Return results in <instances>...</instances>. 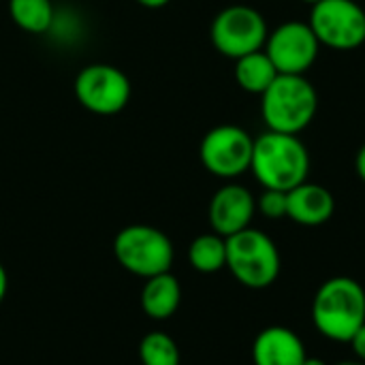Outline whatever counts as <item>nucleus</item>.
I'll return each mask as SVG.
<instances>
[{
  "mask_svg": "<svg viewBox=\"0 0 365 365\" xmlns=\"http://www.w3.org/2000/svg\"><path fill=\"white\" fill-rule=\"evenodd\" d=\"M250 171L263 188L289 192L310 173V152L299 135L265 130L255 139Z\"/></svg>",
  "mask_w": 365,
  "mask_h": 365,
  "instance_id": "obj_1",
  "label": "nucleus"
},
{
  "mask_svg": "<svg viewBox=\"0 0 365 365\" xmlns=\"http://www.w3.org/2000/svg\"><path fill=\"white\" fill-rule=\"evenodd\" d=\"M312 323L331 342L349 344L365 323V289L349 276L325 280L312 302Z\"/></svg>",
  "mask_w": 365,
  "mask_h": 365,
  "instance_id": "obj_2",
  "label": "nucleus"
},
{
  "mask_svg": "<svg viewBox=\"0 0 365 365\" xmlns=\"http://www.w3.org/2000/svg\"><path fill=\"white\" fill-rule=\"evenodd\" d=\"M319 113V92L306 75H278L261 94V118L267 130L302 135Z\"/></svg>",
  "mask_w": 365,
  "mask_h": 365,
  "instance_id": "obj_3",
  "label": "nucleus"
},
{
  "mask_svg": "<svg viewBox=\"0 0 365 365\" xmlns=\"http://www.w3.org/2000/svg\"><path fill=\"white\" fill-rule=\"evenodd\" d=\"M280 252L274 240L259 229H244L227 237V269L246 289H267L280 276Z\"/></svg>",
  "mask_w": 365,
  "mask_h": 365,
  "instance_id": "obj_4",
  "label": "nucleus"
},
{
  "mask_svg": "<svg viewBox=\"0 0 365 365\" xmlns=\"http://www.w3.org/2000/svg\"><path fill=\"white\" fill-rule=\"evenodd\" d=\"M113 257L122 269L148 280L171 272L175 248L165 231L150 225H128L113 237Z\"/></svg>",
  "mask_w": 365,
  "mask_h": 365,
  "instance_id": "obj_5",
  "label": "nucleus"
},
{
  "mask_svg": "<svg viewBox=\"0 0 365 365\" xmlns=\"http://www.w3.org/2000/svg\"><path fill=\"white\" fill-rule=\"evenodd\" d=\"M267 36H269L267 19L263 17L261 11L248 4H231L222 9L214 17L210 28L212 45L216 47L218 53L231 60L263 49Z\"/></svg>",
  "mask_w": 365,
  "mask_h": 365,
  "instance_id": "obj_6",
  "label": "nucleus"
},
{
  "mask_svg": "<svg viewBox=\"0 0 365 365\" xmlns=\"http://www.w3.org/2000/svg\"><path fill=\"white\" fill-rule=\"evenodd\" d=\"M321 47L353 51L365 43V9L357 0H321L308 19Z\"/></svg>",
  "mask_w": 365,
  "mask_h": 365,
  "instance_id": "obj_7",
  "label": "nucleus"
},
{
  "mask_svg": "<svg viewBox=\"0 0 365 365\" xmlns=\"http://www.w3.org/2000/svg\"><path fill=\"white\" fill-rule=\"evenodd\" d=\"M255 137L235 124H220L205 133L199 158L205 171L220 180H235L250 171Z\"/></svg>",
  "mask_w": 365,
  "mask_h": 365,
  "instance_id": "obj_8",
  "label": "nucleus"
},
{
  "mask_svg": "<svg viewBox=\"0 0 365 365\" xmlns=\"http://www.w3.org/2000/svg\"><path fill=\"white\" fill-rule=\"evenodd\" d=\"M130 81L113 64L94 62L83 66L75 77L77 103L96 115H115L130 101Z\"/></svg>",
  "mask_w": 365,
  "mask_h": 365,
  "instance_id": "obj_9",
  "label": "nucleus"
},
{
  "mask_svg": "<svg viewBox=\"0 0 365 365\" xmlns=\"http://www.w3.org/2000/svg\"><path fill=\"white\" fill-rule=\"evenodd\" d=\"M265 53L280 75H306L321 53V43L308 21H284L265 41Z\"/></svg>",
  "mask_w": 365,
  "mask_h": 365,
  "instance_id": "obj_10",
  "label": "nucleus"
},
{
  "mask_svg": "<svg viewBox=\"0 0 365 365\" xmlns=\"http://www.w3.org/2000/svg\"><path fill=\"white\" fill-rule=\"evenodd\" d=\"M257 214L255 195L242 184H225L218 188L210 201L207 218L214 233L222 237H231L250 227Z\"/></svg>",
  "mask_w": 365,
  "mask_h": 365,
  "instance_id": "obj_11",
  "label": "nucleus"
},
{
  "mask_svg": "<svg viewBox=\"0 0 365 365\" xmlns=\"http://www.w3.org/2000/svg\"><path fill=\"white\" fill-rule=\"evenodd\" d=\"M306 357L304 340L289 327H265L252 342L255 365H302Z\"/></svg>",
  "mask_w": 365,
  "mask_h": 365,
  "instance_id": "obj_12",
  "label": "nucleus"
},
{
  "mask_svg": "<svg viewBox=\"0 0 365 365\" xmlns=\"http://www.w3.org/2000/svg\"><path fill=\"white\" fill-rule=\"evenodd\" d=\"M336 212L334 195L312 182H304L287 192V218L302 227H321Z\"/></svg>",
  "mask_w": 365,
  "mask_h": 365,
  "instance_id": "obj_13",
  "label": "nucleus"
},
{
  "mask_svg": "<svg viewBox=\"0 0 365 365\" xmlns=\"http://www.w3.org/2000/svg\"><path fill=\"white\" fill-rule=\"evenodd\" d=\"M139 302H141V310L148 319H152V321L171 319L182 304L180 280L171 272L148 278L141 289Z\"/></svg>",
  "mask_w": 365,
  "mask_h": 365,
  "instance_id": "obj_14",
  "label": "nucleus"
},
{
  "mask_svg": "<svg viewBox=\"0 0 365 365\" xmlns=\"http://www.w3.org/2000/svg\"><path fill=\"white\" fill-rule=\"evenodd\" d=\"M233 75H235L237 86L244 92L261 96L274 83V79L280 73L276 71V66L269 60V56L265 53V49H259V51H252L248 56L237 58L235 60Z\"/></svg>",
  "mask_w": 365,
  "mask_h": 365,
  "instance_id": "obj_15",
  "label": "nucleus"
},
{
  "mask_svg": "<svg viewBox=\"0 0 365 365\" xmlns=\"http://www.w3.org/2000/svg\"><path fill=\"white\" fill-rule=\"evenodd\" d=\"M9 15L17 28L30 34H45L56 21L51 0H9Z\"/></svg>",
  "mask_w": 365,
  "mask_h": 365,
  "instance_id": "obj_16",
  "label": "nucleus"
},
{
  "mask_svg": "<svg viewBox=\"0 0 365 365\" xmlns=\"http://www.w3.org/2000/svg\"><path fill=\"white\" fill-rule=\"evenodd\" d=\"M188 261L199 274H216L227 267V237L218 233H203L188 246Z\"/></svg>",
  "mask_w": 365,
  "mask_h": 365,
  "instance_id": "obj_17",
  "label": "nucleus"
},
{
  "mask_svg": "<svg viewBox=\"0 0 365 365\" xmlns=\"http://www.w3.org/2000/svg\"><path fill=\"white\" fill-rule=\"evenodd\" d=\"M139 361L141 365H180L182 355L178 342L165 331H150L139 342Z\"/></svg>",
  "mask_w": 365,
  "mask_h": 365,
  "instance_id": "obj_18",
  "label": "nucleus"
},
{
  "mask_svg": "<svg viewBox=\"0 0 365 365\" xmlns=\"http://www.w3.org/2000/svg\"><path fill=\"white\" fill-rule=\"evenodd\" d=\"M257 212L263 214L269 220L287 218V192L265 188L261 192V197L257 199Z\"/></svg>",
  "mask_w": 365,
  "mask_h": 365,
  "instance_id": "obj_19",
  "label": "nucleus"
},
{
  "mask_svg": "<svg viewBox=\"0 0 365 365\" xmlns=\"http://www.w3.org/2000/svg\"><path fill=\"white\" fill-rule=\"evenodd\" d=\"M349 344H351V349L355 351L357 359L365 364V323L359 327V329H357V334L351 338V342H349Z\"/></svg>",
  "mask_w": 365,
  "mask_h": 365,
  "instance_id": "obj_20",
  "label": "nucleus"
},
{
  "mask_svg": "<svg viewBox=\"0 0 365 365\" xmlns=\"http://www.w3.org/2000/svg\"><path fill=\"white\" fill-rule=\"evenodd\" d=\"M355 171H357L359 180L365 184V143L359 148V152L355 156Z\"/></svg>",
  "mask_w": 365,
  "mask_h": 365,
  "instance_id": "obj_21",
  "label": "nucleus"
},
{
  "mask_svg": "<svg viewBox=\"0 0 365 365\" xmlns=\"http://www.w3.org/2000/svg\"><path fill=\"white\" fill-rule=\"evenodd\" d=\"M6 291H9V276H6L4 265L0 263V304H2V299L6 297Z\"/></svg>",
  "mask_w": 365,
  "mask_h": 365,
  "instance_id": "obj_22",
  "label": "nucleus"
},
{
  "mask_svg": "<svg viewBox=\"0 0 365 365\" xmlns=\"http://www.w3.org/2000/svg\"><path fill=\"white\" fill-rule=\"evenodd\" d=\"M171 0H137V4H141V6H145V9H163V6H167Z\"/></svg>",
  "mask_w": 365,
  "mask_h": 365,
  "instance_id": "obj_23",
  "label": "nucleus"
},
{
  "mask_svg": "<svg viewBox=\"0 0 365 365\" xmlns=\"http://www.w3.org/2000/svg\"><path fill=\"white\" fill-rule=\"evenodd\" d=\"M302 365H327V364H325L323 359H317V357H306Z\"/></svg>",
  "mask_w": 365,
  "mask_h": 365,
  "instance_id": "obj_24",
  "label": "nucleus"
},
{
  "mask_svg": "<svg viewBox=\"0 0 365 365\" xmlns=\"http://www.w3.org/2000/svg\"><path fill=\"white\" fill-rule=\"evenodd\" d=\"M336 365H365L364 361H340V364Z\"/></svg>",
  "mask_w": 365,
  "mask_h": 365,
  "instance_id": "obj_25",
  "label": "nucleus"
},
{
  "mask_svg": "<svg viewBox=\"0 0 365 365\" xmlns=\"http://www.w3.org/2000/svg\"><path fill=\"white\" fill-rule=\"evenodd\" d=\"M302 2H306V4H310V6H312V4H317V2H321V0H302Z\"/></svg>",
  "mask_w": 365,
  "mask_h": 365,
  "instance_id": "obj_26",
  "label": "nucleus"
}]
</instances>
